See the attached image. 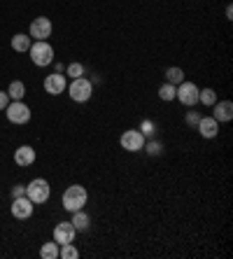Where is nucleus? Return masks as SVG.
<instances>
[{
	"label": "nucleus",
	"instance_id": "obj_21",
	"mask_svg": "<svg viewBox=\"0 0 233 259\" xmlns=\"http://www.w3.org/2000/svg\"><path fill=\"white\" fill-rule=\"evenodd\" d=\"M159 98L161 101H175V84H161L159 87Z\"/></svg>",
	"mask_w": 233,
	"mask_h": 259
},
{
	"label": "nucleus",
	"instance_id": "obj_15",
	"mask_svg": "<svg viewBox=\"0 0 233 259\" xmlns=\"http://www.w3.org/2000/svg\"><path fill=\"white\" fill-rule=\"evenodd\" d=\"M70 222H72V227H75L77 231H86L91 227V220H89V215H86L84 210H75V212H72Z\"/></svg>",
	"mask_w": 233,
	"mask_h": 259
},
{
	"label": "nucleus",
	"instance_id": "obj_12",
	"mask_svg": "<svg viewBox=\"0 0 233 259\" xmlns=\"http://www.w3.org/2000/svg\"><path fill=\"white\" fill-rule=\"evenodd\" d=\"M196 131L203 138H215L217 133H219V121L215 117H201V121L196 124Z\"/></svg>",
	"mask_w": 233,
	"mask_h": 259
},
{
	"label": "nucleus",
	"instance_id": "obj_23",
	"mask_svg": "<svg viewBox=\"0 0 233 259\" xmlns=\"http://www.w3.org/2000/svg\"><path fill=\"white\" fill-rule=\"evenodd\" d=\"M66 72L70 75L72 79H75V77H82V75H84V66H82V63H70V66L66 68Z\"/></svg>",
	"mask_w": 233,
	"mask_h": 259
},
{
	"label": "nucleus",
	"instance_id": "obj_19",
	"mask_svg": "<svg viewBox=\"0 0 233 259\" xmlns=\"http://www.w3.org/2000/svg\"><path fill=\"white\" fill-rule=\"evenodd\" d=\"M198 103H203V105H208V108H212L217 103V91L215 89H201L198 91Z\"/></svg>",
	"mask_w": 233,
	"mask_h": 259
},
{
	"label": "nucleus",
	"instance_id": "obj_7",
	"mask_svg": "<svg viewBox=\"0 0 233 259\" xmlns=\"http://www.w3.org/2000/svg\"><path fill=\"white\" fill-rule=\"evenodd\" d=\"M119 143L126 152H140L145 147V136H143V131H137V128H128V131L121 136Z\"/></svg>",
	"mask_w": 233,
	"mask_h": 259
},
{
	"label": "nucleus",
	"instance_id": "obj_10",
	"mask_svg": "<svg viewBox=\"0 0 233 259\" xmlns=\"http://www.w3.org/2000/svg\"><path fill=\"white\" fill-rule=\"evenodd\" d=\"M75 234H77V229L72 227V222H59L54 229V241L59 245H66V243L75 241Z\"/></svg>",
	"mask_w": 233,
	"mask_h": 259
},
{
	"label": "nucleus",
	"instance_id": "obj_24",
	"mask_svg": "<svg viewBox=\"0 0 233 259\" xmlns=\"http://www.w3.org/2000/svg\"><path fill=\"white\" fill-rule=\"evenodd\" d=\"M147 147V152H150L152 157H156V154H161V143H156V140H152V143L145 145Z\"/></svg>",
	"mask_w": 233,
	"mask_h": 259
},
{
	"label": "nucleus",
	"instance_id": "obj_27",
	"mask_svg": "<svg viewBox=\"0 0 233 259\" xmlns=\"http://www.w3.org/2000/svg\"><path fill=\"white\" fill-rule=\"evenodd\" d=\"M12 196H14V199H17V196H26V187H24V185H14Z\"/></svg>",
	"mask_w": 233,
	"mask_h": 259
},
{
	"label": "nucleus",
	"instance_id": "obj_16",
	"mask_svg": "<svg viewBox=\"0 0 233 259\" xmlns=\"http://www.w3.org/2000/svg\"><path fill=\"white\" fill-rule=\"evenodd\" d=\"M30 45H33V37H30V35L19 33V35L12 37V49H14V52H28Z\"/></svg>",
	"mask_w": 233,
	"mask_h": 259
},
{
	"label": "nucleus",
	"instance_id": "obj_13",
	"mask_svg": "<svg viewBox=\"0 0 233 259\" xmlns=\"http://www.w3.org/2000/svg\"><path fill=\"white\" fill-rule=\"evenodd\" d=\"M212 117L217 121H231L233 119V103L231 101H217L212 105Z\"/></svg>",
	"mask_w": 233,
	"mask_h": 259
},
{
	"label": "nucleus",
	"instance_id": "obj_20",
	"mask_svg": "<svg viewBox=\"0 0 233 259\" xmlns=\"http://www.w3.org/2000/svg\"><path fill=\"white\" fill-rule=\"evenodd\" d=\"M40 257L42 259H56L59 257V243H44L42 245V250H40Z\"/></svg>",
	"mask_w": 233,
	"mask_h": 259
},
{
	"label": "nucleus",
	"instance_id": "obj_4",
	"mask_svg": "<svg viewBox=\"0 0 233 259\" xmlns=\"http://www.w3.org/2000/svg\"><path fill=\"white\" fill-rule=\"evenodd\" d=\"M91 94H94V84L84 75L82 77H75L70 82V98L75 103H86L91 98Z\"/></svg>",
	"mask_w": 233,
	"mask_h": 259
},
{
	"label": "nucleus",
	"instance_id": "obj_3",
	"mask_svg": "<svg viewBox=\"0 0 233 259\" xmlns=\"http://www.w3.org/2000/svg\"><path fill=\"white\" fill-rule=\"evenodd\" d=\"M49 194H52V187L44 178H37L33 180L30 185H26V196H28L33 203H47L49 201Z\"/></svg>",
	"mask_w": 233,
	"mask_h": 259
},
{
	"label": "nucleus",
	"instance_id": "obj_9",
	"mask_svg": "<svg viewBox=\"0 0 233 259\" xmlns=\"http://www.w3.org/2000/svg\"><path fill=\"white\" fill-rule=\"evenodd\" d=\"M49 35H52V19H47V17L33 19V24H30V37H35V40H47Z\"/></svg>",
	"mask_w": 233,
	"mask_h": 259
},
{
	"label": "nucleus",
	"instance_id": "obj_6",
	"mask_svg": "<svg viewBox=\"0 0 233 259\" xmlns=\"http://www.w3.org/2000/svg\"><path fill=\"white\" fill-rule=\"evenodd\" d=\"M198 87L194 84V82H182V84L175 87V98H177L182 105H189V108H194L198 103Z\"/></svg>",
	"mask_w": 233,
	"mask_h": 259
},
{
	"label": "nucleus",
	"instance_id": "obj_2",
	"mask_svg": "<svg viewBox=\"0 0 233 259\" xmlns=\"http://www.w3.org/2000/svg\"><path fill=\"white\" fill-rule=\"evenodd\" d=\"M30 59H33V63L40 68L49 66L52 61H54V47L47 42V40H35V42L30 45Z\"/></svg>",
	"mask_w": 233,
	"mask_h": 259
},
{
	"label": "nucleus",
	"instance_id": "obj_22",
	"mask_svg": "<svg viewBox=\"0 0 233 259\" xmlns=\"http://www.w3.org/2000/svg\"><path fill=\"white\" fill-rule=\"evenodd\" d=\"M59 257H63V259H77L79 252L75 250V247H72V243H66V245H61Z\"/></svg>",
	"mask_w": 233,
	"mask_h": 259
},
{
	"label": "nucleus",
	"instance_id": "obj_18",
	"mask_svg": "<svg viewBox=\"0 0 233 259\" xmlns=\"http://www.w3.org/2000/svg\"><path fill=\"white\" fill-rule=\"evenodd\" d=\"M166 79H168V84H182L184 82V70L182 68H177V66H173V68H168L166 70Z\"/></svg>",
	"mask_w": 233,
	"mask_h": 259
},
{
	"label": "nucleus",
	"instance_id": "obj_14",
	"mask_svg": "<svg viewBox=\"0 0 233 259\" xmlns=\"http://www.w3.org/2000/svg\"><path fill=\"white\" fill-rule=\"evenodd\" d=\"M14 161H17V166H33V161H35V150H33L30 145H21V147L14 152Z\"/></svg>",
	"mask_w": 233,
	"mask_h": 259
},
{
	"label": "nucleus",
	"instance_id": "obj_17",
	"mask_svg": "<svg viewBox=\"0 0 233 259\" xmlns=\"http://www.w3.org/2000/svg\"><path fill=\"white\" fill-rule=\"evenodd\" d=\"M7 96L12 98V101H21V98L26 96V84L19 82V79H14L12 84H10V89H7Z\"/></svg>",
	"mask_w": 233,
	"mask_h": 259
},
{
	"label": "nucleus",
	"instance_id": "obj_11",
	"mask_svg": "<svg viewBox=\"0 0 233 259\" xmlns=\"http://www.w3.org/2000/svg\"><path fill=\"white\" fill-rule=\"evenodd\" d=\"M12 215L17 217V220H28V217L33 215V201H30L28 196H17L12 203Z\"/></svg>",
	"mask_w": 233,
	"mask_h": 259
},
{
	"label": "nucleus",
	"instance_id": "obj_28",
	"mask_svg": "<svg viewBox=\"0 0 233 259\" xmlns=\"http://www.w3.org/2000/svg\"><path fill=\"white\" fill-rule=\"evenodd\" d=\"M7 103H10V96H7V91H0V110H5Z\"/></svg>",
	"mask_w": 233,
	"mask_h": 259
},
{
	"label": "nucleus",
	"instance_id": "obj_8",
	"mask_svg": "<svg viewBox=\"0 0 233 259\" xmlns=\"http://www.w3.org/2000/svg\"><path fill=\"white\" fill-rule=\"evenodd\" d=\"M66 89H68L66 75L54 72V75H47V77H44V91H47V94H52V96H61Z\"/></svg>",
	"mask_w": 233,
	"mask_h": 259
},
{
	"label": "nucleus",
	"instance_id": "obj_25",
	"mask_svg": "<svg viewBox=\"0 0 233 259\" xmlns=\"http://www.w3.org/2000/svg\"><path fill=\"white\" fill-rule=\"evenodd\" d=\"M198 121H201V112H187V124H189V126L196 128Z\"/></svg>",
	"mask_w": 233,
	"mask_h": 259
},
{
	"label": "nucleus",
	"instance_id": "obj_1",
	"mask_svg": "<svg viewBox=\"0 0 233 259\" xmlns=\"http://www.w3.org/2000/svg\"><path fill=\"white\" fill-rule=\"evenodd\" d=\"M86 201H89V194H86V189H84L82 185H70V187L63 192V208L70 212L82 210L84 205H86Z\"/></svg>",
	"mask_w": 233,
	"mask_h": 259
},
{
	"label": "nucleus",
	"instance_id": "obj_5",
	"mask_svg": "<svg viewBox=\"0 0 233 259\" xmlns=\"http://www.w3.org/2000/svg\"><path fill=\"white\" fill-rule=\"evenodd\" d=\"M7 119L12 124H28L30 121V108L26 105L24 101H14V103H7Z\"/></svg>",
	"mask_w": 233,
	"mask_h": 259
},
{
	"label": "nucleus",
	"instance_id": "obj_26",
	"mask_svg": "<svg viewBox=\"0 0 233 259\" xmlns=\"http://www.w3.org/2000/svg\"><path fill=\"white\" fill-rule=\"evenodd\" d=\"M140 131H145L143 136H152V133H154V124H152L150 119H145V121H143V128H140Z\"/></svg>",
	"mask_w": 233,
	"mask_h": 259
},
{
	"label": "nucleus",
	"instance_id": "obj_29",
	"mask_svg": "<svg viewBox=\"0 0 233 259\" xmlns=\"http://www.w3.org/2000/svg\"><path fill=\"white\" fill-rule=\"evenodd\" d=\"M226 19H233V7L231 5L226 7Z\"/></svg>",
	"mask_w": 233,
	"mask_h": 259
}]
</instances>
